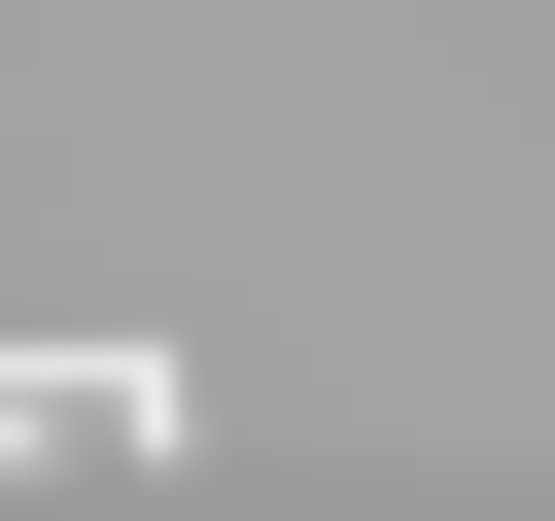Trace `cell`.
<instances>
[{
    "mask_svg": "<svg viewBox=\"0 0 555 521\" xmlns=\"http://www.w3.org/2000/svg\"><path fill=\"white\" fill-rule=\"evenodd\" d=\"M0 452H208V382H173V347H69V313H35V347H0Z\"/></svg>",
    "mask_w": 555,
    "mask_h": 521,
    "instance_id": "6da1fadb",
    "label": "cell"
}]
</instances>
